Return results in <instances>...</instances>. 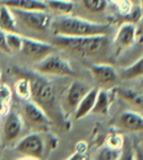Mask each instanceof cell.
Segmentation results:
<instances>
[{
  "instance_id": "15",
  "label": "cell",
  "mask_w": 143,
  "mask_h": 160,
  "mask_svg": "<svg viewBox=\"0 0 143 160\" xmlns=\"http://www.w3.org/2000/svg\"><path fill=\"white\" fill-rule=\"evenodd\" d=\"M114 93L116 94L120 99L124 100L129 104H131L136 111L143 113V94L123 88H116L114 90Z\"/></svg>"
},
{
  "instance_id": "22",
  "label": "cell",
  "mask_w": 143,
  "mask_h": 160,
  "mask_svg": "<svg viewBox=\"0 0 143 160\" xmlns=\"http://www.w3.org/2000/svg\"><path fill=\"white\" fill-rule=\"evenodd\" d=\"M6 44L10 54L19 53L22 46V37L17 32H6Z\"/></svg>"
},
{
  "instance_id": "21",
  "label": "cell",
  "mask_w": 143,
  "mask_h": 160,
  "mask_svg": "<svg viewBox=\"0 0 143 160\" xmlns=\"http://www.w3.org/2000/svg\"><path fill=\"white\" fill-rule=\"evenodd\" d=\"M15 92L21 100H29L32 98V88L30 82L27 78H22L18 80L15 84Z\"/></svg>"
},
{
  "instance_id": "19",
  "label": "cell",
  "mask_w": 143,
  "mask_h": 160,
  "mask_svg": "<svg viewBox=\"0 0 143 160\" xmlns=\"http://www.w3.org/2000/svg\"><path fill=\"white\" fill-rule=\"evenodd\" d=\"M120 76L122 80H133L143 76V56H141L129 67L121 69Z\"/></svg>"
},
{
  "instance_id": "6",
  "label": "cell",
  "mask_w": 143,
  "mask_h": 160,
  "mask_svg": "<svg viewBox=\"0 0 143 160\" xmlns=\"http://www.w3.org/2000/svg\"><path fill=\"white\" fill-rule=\"evenodd\" d=\"M22 115L25 121L36 130L47 131L52 126L51 118L35 102H30L28 100L25 101L22 105Z\"/></svg>"
},
{
  "instance_id": "1",
  "label": "cell",
  "mask_w": 143,
  "mask_h": 160,
  "mask_svg": "<svg viewBox=\"0 0 143 160\" xmlns=\"http://www.w3.org/2000/svg\"><path fill=\"white\" fill-rule=\"evenodd\" d=\"M51 29L54 36H67V37H82V36H95L107 35L110 25L92 22L78 17L68 15L57 17L51 22Z\"/></svg>"
},
{
  "instance_id": "13",
  "label": "cell",
  "mask_w": 143,
  "mask_h": 160,
  "mask_svg": "<svg viewBox=\"0 0 143 160\" xmlns=\"http://www.w3.org/2000/svg\"><path fill=\"white\" fill-rule=\"evenodd\" d=\"M120 124L123 129L130 132H142L143 115L139 112L126 111L120 117Z\"/></svg>"
},
{
  "instance_id": "18",
  "label": "cell",
  "mask_w": 143,
  "mask_h": 160,
  "mask_svg": "<svg viewBox=\"0 0 143 160\" xmlns=\"http://www.w3.org/2000/svg\"><path fill=\"white\" fill-rule=\"evenodd\" d=\"M110 103L111 102H110V96L107 91H105V90H98L95 104H94L91 113L98 115H106L109 113Z\"/></svg>"
},
{
  "instance_id": "27",
  "label": "cell",
  "mask_w": 143,
  "mask_h": 160,
  "mask_svg": "<svg viewBox=\"0 0 143 160\" xmlns=\"http://www.w3.org/2000/svg\"><path fill=\"white\" fill-rule=\"evenodd\" d=\"M0 52L10 54L8 51V47H7V44H6V32H3L1 28H0Z\"/></svg>"
},
{
  "instance_id": "32",
  "label": "cell",
  "mask_w": 143,
  "mask_h": 160,
  "mask_svg": "<svg viewBox=\"0 0 143 160\" xmlns=\"http://www.w3.org/2000/svg\"><path fill=\"white\" fill-rule=\"evenodd\" d=\"M0 146H1V144H0Z\"/></svg>"
},
{
  "instance_id": "2",
  "label": "cell",
  "mask_w": 143,
  "mask_h": 160,
  "mask_svg": "<svg viewBox=\"0 0 143 160\" xmlns=\"http://www.w3.org/2000/svg\"><path fill=\"white\" fill-rule=\"evenodd\" d=\"M27 78L30 82V99H32V102L44 110L52 121L62 120V112L56 99L55 88L52 85V83L38 74H32V76H27Z\"/></svg>"
},
{
  "instance_id": "8",
  "label": "cell",
  "mask_w": 143,
  "mask_h": 160,
  "mask_svg": "<svg viewBox=\"0 0 143 160\" xmlns=\"http://www.w3.org/2000/svg\"><path fill=\"white\" fill-rule=\"evenodd\" d=\"M45 142L40 133H30L19 140L16 144V151L22 156H28L32 158H40L44 155Z\"/></svg>"
},
{
  "instance_id": "7",
  "label": "cell",
  "mask_w": 143,
  "mask_h": 160,
  "mask_svg": "<svg viewBox=\"0 0 143 160\" xmlns=\"http://www.w3.org/2000/svg\"><path fill=\"white\" fill-rule=\"evenodd\" d=\"M20 52L24 56L29 58L30 61L38 63L45 57H47L49 54L54 53L55 48L51 44L32 39V38L22 37V46H21Z\"/></svg>"
},
{
  "instance_id": "25",
  "label": "cell",
  "mask_w": 143,
  "mask_h": 160,
  "mask_svg": "<svg viewBox=\"0 0 143 160\" xmlns=\"http://www.w3.org/2000/svg\"><path fill=\"white\" fill-rule=\"evenodd\" d=\"M120 156V150L112 149V148L107 147L101 149L98 151L97 156H96V159H104V160H115L119 159Z\"/></svg>"
},
{
  "instance_id": "3",
  "label": "cell",
  "mask_w": 143,
  "mask_h": 160,
  "mask_svg": "<svg viewBox=\"0 0 143 160\" xmlns=\"http://www.w3.org/2000/svg\"><path fill=\"white\" fill-rule=\"evenodd\" d=\"M54 45L67 49L71 53L81 57H91L97 55L109 46L107 35L82 36V37H67L55 36Z\"/></svg>"
},
{
  "instance_id": "14",
  "label": "cell",
  "mask_w": 143,
  "mask_h": 160,
  "mask_svg": "<svg viewBox=\"0 0 143 160\" xmlns=\"http://www.w3.org/2000/svg\"><path fill=\"white\" fill-rule=\"evenodd\" d=\"M98 88H92L88 91V93L82 99V101L78 103V105L76 107V111H75V119L80 120L82 118L86 117L88 113H91L94 104L96 101V96H97Z\"/></svg>"
},
{
  "instance_id": "16",
  "label": "cell",
  "mask_w": 143,
  "mask_h": 160,
  "mask_svg": "<svg viewBox=\"0 0 143 160\" xmlns=\"http://www.w3.org/2000/svg\"><path fill=\"white\" fill-rule=\"evenodd\" d=\"M2 5L21 10H47L44 0H3Z\"/></svg>"
},
{
  "instance_id": "29",
  "label": "cell",
  "mask_w": 143,
  "mask_h": 160,
  "mask_svg": "<svg viewBox=\"0 0 143 160\" xmlns=\"http://www.w3.org/2000/svg\"><path fill=\"white\" fill-rule=\"evenodd\" d=\"M130 1L133 3V5H139V3H140L141 0H130Z\"/></svg>"
},
{
  "instance_id": "11",
  "label": "cell",
  "mask_w": 143,
  "mask_h": 160,
  "mask_svg": "<svg viewBox=\"0 0 143 160\" xmlns=\"http://www.w3.org/2000/svg\"><path fill=\"white\" fill-rule=\"evenodd\" d=\"M22 119L17 112H9L3 123V136L7 142L13 141L22 130Z\"/></svg>"
},
{
  "instance_id": "31",
  "label": "cell",
  "mask_w": 143,
  "mask_h": 160,
  "mask_svg": "<svg viewBox=\"0 0 143 160\" xmlns=\"http://www.w3.org/2000/svg\"><path fill=\"white\" fill-rule=\"evenodd\" d=\"M0 78H1V73H0Z\"/></svg>"
},
{
  "instance_id": "30",
  "label": "cell",
  "mask_w": 143,
  "mask_h": 160,
  "mask_svg": "<svg viewBox=\"0 0 143 160\" xmlns=\"http://www.w3.org/2000/svg\"><path fill=\"white\" fill-rule=\"evenodd\" d=\"M140 39H141V42H143V36H141V37H140Z\"/></svg>"
},
{
  "instance_id": "26",
  "label": "cell",
  "mask_w": 143,
  "mask_h": 160,
  "mask_svg": "<svg viewBox=\"0 0 143 160\" xmlns=\"http://www.w3.org/2000/svg\"><path fill=\"white\" fill-rule=\"evenodd\" d=\"M106 146L112 149L120 150L123 147V137L120 134H111L106 139Z\"/></svg>"
},
{
  "instance_id": "9",
  "label": "cell",
  "mask_w": 143,
  "mask_h": 160,
  "mask_svg": "<svg viewBox=\"0 0 143 160\" xmlns=\"http://www.w3.org/2000/svg\"><path fill=\"white\" fill-rule=\"evenodd\" d=\"M90 72L94 82L98 86H105L116 81L117 73L110 64H93L90 66Z\"/></svg>"
},
{
  "instance_id": "10",
  "label": "cell",
  "mask_w": 143,
  "mask_h": 160,
  "mask_svg": "<svg viewBox=\"0 0 143 160\" xmlns=\"http://www.w3.org/2000/svg\"><path fill=\"white\" fill-rule=\"evenodd\" d=\"M136 26L133 22H124L117 30L115 38H114V45L117 48V51L124 49L133 45L136 38Z\"/></svg>"
},
{
  "instance_id": "23",
  "label": "cell",
  "mask_w": 143,
  "mask_h": 160,
  "mask_svg": "<svg viewBox=\"0 0 143 160\" xmlns=\"http://www.w3.org/2000/svg\"><path fill=\"white\" fill-rule=\"evenodd\" d=\"M84 7L92 12H101L106 9L107 0H83Z\"/></svg>"
},
{
  "instance_id": "5",
  "label": "cell",
  "mask_w": 143,
  "mask_h": 160,
  "mask_svg": "<svg viewBox=\"0 0 143 160\" xmlns=\"http://www.w3.org/2000/svg\"><path fill=\"white\" fill-rule=\"evenodd\" d=\"M10 10L16 20L35 32H45L51 27V17L45 10H21L15 8H10Z\"/></svg>"
},
{
  "instance_id": "24",
  "label": "cell",
  "mask_w": 143,
  "mask_h": 160,
  "mask_svg": "<svg viewBox=\"0 0 143 160\" xmlns=\"http://www.w3.org/2000/svg\"><path fill=\"white\" fill-rule=\"evenodd\" d=\"M11 99V92L7 85H0V114L8 110V104Z\"/></svg>"
},
{
  "instance_id": "28",
  "label": "cell",
  "mask_w": 143,
  "mask_h": 160,
  "mask_svg": "<svg viewBox=\"0 0 143 160\" xmlns=\"http://www.w3.org/2000/svg\"><path fill=\"white\" fill-rule=\"evenodd\" d=\"M140 8H141V17H140V26H139V30H136V35H140L141 36H143V0H141L140 1Z\"/></svg>"
},
{
  "instance_id": "4",
  "label": "cell",
  "mask_w": 143,
  "mask_h": 160,
  "mask_svg": "<svg viewBox=\"0 0 143 160\" xmlns=\"http://www.w3.org/2000/svg\"><path fill=\"white\" fill-rule=\"evenodd\" d=\"M37 72L44 75H54V76H74L75 72L72 65L65 58L55 54H49L47 57L38 62Z\"/></svg>"
},
{
  "instance_id": "20",
  "label": "cell",
  "mask_w": 143,
  "mask_h": 160,
  "mask_svg": "<svg viewBox=\"0 0 143 160\" xmlns=\"http://www.w3.org/2000/svg\"><path fill=\"white\" fill-rule=\"evenodd\" d=\"M47 9L62 15H68L74 9V2L71 0H44Z\"/></svg>"
},
{
  "instance_id": "12",
  "label": "cell",
  "mask_w": 143,
  "mask_h": 160,
  "mask_svg": "<svg viewBox=\"0 0 143 160\" xmlns=\"http://www.w3.org/2000/svg\"><path fill=\"white\" fill-rule=\"evenodd\" d=\"M91 88H92L88 85L87 83L82 82V81H74L71 84V86L68 88V91H67V95H66L67 105L71 109H76L78 103L88 93V91H90Z\"/></svg>"
},
{
  "instance_id": "17",
  "label": "cell",
  "mask_w": 143,
  "mask_h": 160,
  "mask_svg": "<svg viewBox=\"0 0 143 160\" xmlns=\"http://www.w3.org/2000/svg\"><path fill=\"white\" fill-rule=\"evenodd\" d=\"M17 20L10 8L2 5L0 7V28L6 32H16Z\"/></svg>"
}]
</instances>
